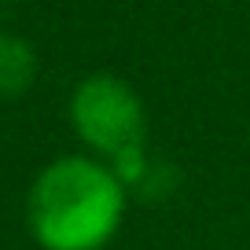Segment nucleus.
Instances as JSON below:
<instances>
[{
	"mask_svg": "<svg viewBox=\"0 0 250 250\" xmlns=\"http://www.w3.org/2000/svg\"><path fill=\"white\" fill-rule=\"evenodd\" d=\"M129 188L103 158L62 155L37 173L26 221L44 250H103L118 235Z\"/></svg>",
	"mask_w": 250,
	"mask_h": 250,
	"instance_id": "1",
	"label": "nucleus"
},
{
	"mask_svg": "<svg viewBox=\"0 0 250 250\" xmlns=\"http://www.w3.org/2000/svg\"><path fill=\"white\" fill-rule=\"evenodd\" d=\"M70 125L78 140L125 180V188L144 177L147 114L129 81L114 74H88L70 96Z\"/></svg>",
	"mask_w": 250,
	"mask_h": 250,
	"instance_id": "2",
	"label": "nucleus"
},
{
	"mask_svg": "<svg viewBox=\"0 0 250 250\" xmlns=\"http://www.w3.org/2000/svg\"><path fill=\"white\" fill-rule=\"evenodd\" d=\"M37 78V55L22 37L0 33V96H22Z\"/></svg>",
	"mask_w": 250,
	"mask_h": 250,
	"instance_id": "3",
	"label": "nucleus"
}]
</instances>
